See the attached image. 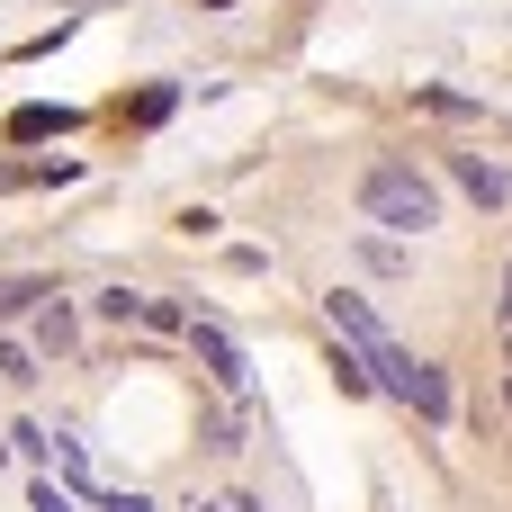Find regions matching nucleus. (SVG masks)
Wrapping results in <instances>:
<instances>
[{"mask_svg": "<svg viewBox=\"0 0 512 512\" xmlns=\"http://www.w3.org/2000/svg\"><path fill=\"white\" fill-rule=\"evenodd\" d=\"M36 297H54V288H45V279H0V324H9V315H27Z\"/></svg>", "mask_w": 512, "mask_h": 512, "instance_id": "9", "label": "nucleus"}, {"mask_svg": "<svg viewBox=\"0 0 512 512\" xmlns=\"http://www.w3.org/2000/svg\"><path fill=\"white\" fill-rule=\"evenodd\" d=\"M0 378H9V387H36V351H27V342H0Z\"/></svg>", "mask_w": 512, "mask_h": 512, "instance_id": "10", "label": "nucleus"}, {"mask_svg": "<svg viewBox=\"0 0 512 512\" xmlns=\"http://www.w3.org/2000/svg\"><path fill=\"white\" fill-rule=\"evenodd\" d=\"M324 315H333V333H342V351L360 360V378H369L378 396H396V405H414L423 423H450V405H459V396H450V378H441L432 360H414V351H405V342H396V333L378 324V306H369L360 288H333V297H324Z\"/></svg>", "mask_w": 512, "mask_h": 512, "instance_id": "1", "label": "nucleus"}, {"mask_svg": "<svg viewBox=\"0 0 512 512\" xmlns=\"http://www.w3.org/2000/svg\"><path fill=\"white\" fill-rule=\"evenodd\" d=\"M198 512H234V504H198Z\"/></svg>", "mask_w": 512, "mask_h": 512, "instance_id": "16", "label": "nucleus"}, {"mask_svg": "<svg viewBox=\"0 0 512 512\" xmlns=\"http://www.w3.org/2000/svg\"><path fill=\"white\" fill-rule=\"evenodd\" d=\"M36 342H45L54 360H63L72 342H81V324H72V306H63V297H36Z\"/></svg>", "mask_w": 512, "mask_h": 512, "instance_id": "6", "label": "nucleus"}, {"mask_svg": "<svg viewBox=\"0 0 512 512\" xmlns=\"http://www.w3.org/2000/svg\"><path fill=\"white\" fill-rule=\"evenodd\" d=\"M72 126H81L72 108H45V99H27V108H9V126H0V135H9V144H45V135H72Z\"/></svg>", "mask_w": 512, "mask_h": 512, "instance_id": "4", "label": "nucleus"}, {"mask_svg": "<svg viewBox=\"0 0 512 512\" xmlns=\"http://www.w3.org/2000/svg\"><path fill=\"white\" fill-rule=\"evenodd\" d=\"M360 261H369V270H378V279H396V270H405V252H396V243H387V234H369V243H360Z\"/></svg>", "mask_w": 512, "mask_h": 512, "instance_id": "11", "label": "nucleus"}, {"mask_svg": "<svg viewBox=\"0 0 512 512\" xmlns=\"http://www.w3.org/2000/svg\"><path fill=\"white\" fill-rule=\"evenodd\" d=\"M90 315H99V324H135V315H144V297H135V288H99V297H90Z\"/></svg>", "mask_w": 512, "mask_h": 512, "instance_id": "8", "label": "nucleus"}, {"mask_svg": "<svg viewBox=\"0 0 512 512\" xmlns=\"http://www.w3.org/2000/svg\"><path fill=\"white\" fill-rule=\"evenodd\" d=\"M360 216L387 225V234H432V225H441V189H432V171H414V162H369V171H360Z\"/></svg>", "mask_w": 512, "mask_h": 512, "instance_id": "2", "label": "nucleus"}, {"mask_svg": "<svg viewBox=\"0 0 512 512\" xmlns=\"http://www.w3.org/2000/svg\"><path fill=\"white\" fill-rule=\"evenodd\" d=\"M99 512H162L153 495H99Z\"/></svg>", "mask_w": 512, "mask_h": 512, "instance_id": "14", "label": "nucleus"}, {"mask_svg": "<svg viewBox=\"0 0 512 512\" xmlns=\"http://www.w3.org/2000/svg\"><path fill=\"white\" fill-rule=\"evenodd\" d=\"M135 324H153V333H180V324H189V306H171V297H144V315H135Z\"/></svg>", "mask_w": 512, "mask_h": 512, "instance_id": "12", "label": "nucleus"}, {"mask_svg": "<svg viewBox=\"0 0 512 512\" xmlns=\"http://www.w3.org/2000/svg\"><path fill=\"white\" fill-rule=\"evenodd\" d=\"M198 9H234V0H198Z\"/></svg>", "mask_w": 512, "mask_h": 512, "instance_id": "15", "label": "nucleus"}, {"mask_svg": "<svg viewBox=\"0 0 512 512\" xmlns=\"http://www.w3.org/2000/svg\"><path fill=\"white\" fill-rule=\"evenodd\" d=\"M27 512H72V495H63L54 477H36V486H27Z\"/></svg>", "mask_w": 512, "mask_h": 512, "instance_id": "13", "label": "nucleus"}, {"mask_svg": "<svg viewBox=\"0 0 512 512\" xmlns=\"http://www.w3.org/2000/svg\"><path fill=\"white\" fill-rule=\"evenodd\" d=\"M171 108H180V81H153V90H144V99H135L126 117H135V126H162Z\"/></svg>", "mask_w": 512, "mask_h": 512, "instance_id": "7", "label": "nucleus"}, {"mask_svg": "<svg viewBox=\"0 0 512 512\" xmlns=\"http://www.w3.org/2000/svg\"><path fill=\"white\" fill-rule=\"evenodd\" d=\"M180 333H189V351H198V369H207V378H216L225 396H252V360H243V342H234L225 324H198V315H189Z\"/></svg>", "mask_w": 512, "mask_h": 512, "instance_id": "3", "label": "nucleus"}, {"mask_svg": "<svg viewBox=\"0 0 512 512\" xmlns=\"http://www.w3.org/2000/svg\"><path fill=\"white\" fill-rule=\"evenodd\" d=\"M450 171H459V189H468L486 216H504V162H486V153H450Z\"/></svg>", "mask_w": 512, "mask_h": 512, "instance_id": "5", "label": "nucleus"}]
</instances>
